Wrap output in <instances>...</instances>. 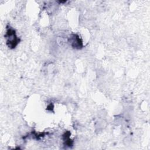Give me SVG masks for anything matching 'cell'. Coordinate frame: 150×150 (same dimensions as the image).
<instances>
[{"label": "cell", "mask_w": 150, "mask_h": 150, "mask_svg": "<svg viewBox=\"0 0 150 150\" xmlns=\"http://www.w3.org/2000/svg\"><path fill=\"white\" fill-rule=\"evenodd\" d=\"M7 38V45L10 48H15V46L18 44L19 42V39L16 36L15 31L11 29L8 28L6 32V33L5 36Z\"/></svg>", "instance_id": "cell-1"}, {"label": "cell", "mask_w": 150, "mask_h": 150, "mask_svg": "<svg viewBox=\"0 0 150 150\" xmlns=\"http://www.w3.org/2000/svg\"><path fill=\"white\" fill-rule=\"evenodd\" d=\"M75 44L74 46L73 47H79V48H80V47H81L83 46L82 45V42L81 40L80 39V38L75 35H74V37L73 38V40H72V45L73 44Z\"/></svg>", "instance_id": "cell-2"}]
</instances>
